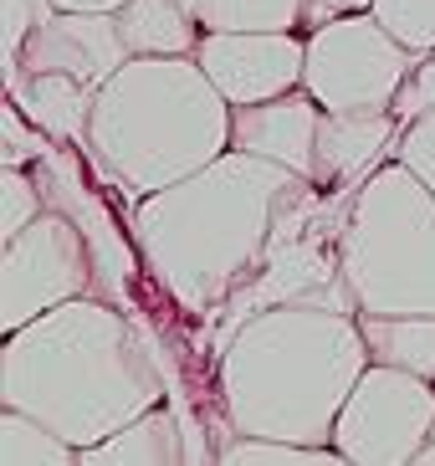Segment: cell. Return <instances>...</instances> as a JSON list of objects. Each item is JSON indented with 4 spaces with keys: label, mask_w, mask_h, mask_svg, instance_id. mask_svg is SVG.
<instances>
[{
    "label": "cell",
    "mask_w": 435,
    "mask_h": 466,
    "mask_svg": "<svg viewBox=\"0 0 435 466\" xmlns=\"http://www.w3.org/2000/svg\"><path fill=\"white\" fill-rule=\"evenodd\" d=\"M400 134H405V124L395 118V108H354V113L323 108L313 179L323 190H359L374 169L395 159Z\"/></svg>",
    "instance_id": "cell-12"
},
{
    "label": "cell",
    "mask_w": 435,
    "mask_h": 466,
    "mask_svg": "<svg viewBox=\"0 0 435 466\" xmlns=\"http://www.w3.org/2000/svg\"><path fill=\"white\" fill-rule=\"evenodd\" d=\"M179 374L159 333L108 298H72L5 333L0 405L36 415L72 446H97L164 405Z\"/></svg>",
    "instance_id": "cell-1"
},
{
    "label": "cell",
    "mask_w": 435,
    "mask_h": 466,
    "mask_svg": "<svg viewBox=\"0 0 435 466\" xmlns=\"http://www.w3.org/2000/svg\"><path fill=\"white\" fill-rule=\"evenodd\" d=\"M369 359L435 380V313H359Z\"/></svg>",
    "instance_id": "cell-16"
},
{
    "label": "cell",
    "mask_w": 435,
    "mask_h": 466,
    "mask_svg": "<svg viewBox=\"0 0 435 466\" xmlns=\"http://www.w3.org/2000/svg\"><path fill=\"white\" fill-rule=\"evenodd\" d=\"M128 42H123L118 11H56L52 21H41L31 31L26 52L5 62V72H67V77H82V83L103 87L113 72L128 62Z\"/></svg>",
    "instance_id": "cell-10"
},
{
    "label": "cell",
    "mask_w": 435,
    "mask_h": 466,
    "mask_svg": "<svg viewBox=\"0 0 435 466\" xmlns=\"http://www.w3.org/2000/svg\"><path fill=\"white\" fill-rule=\"evenodd\" d=\"M339 251L359 313H435V190L410 165L359 185Z\"/></svg>",
    "instance_id": "cell-5"
},
{
    "label": "cell",
    "mask_w": 435,
    "mask_h": 466,
    "mask_svg": "<svg viewBox=\"0 0 435 466\" xmlns=\"http://www.w3.org/2000/svg\"><path fill=\"white\" fill-rule=\"evenodd\" d=\"M128 0H56V11H123Z\"/></svg>",
    "instance_id": "cell-26"
},
{
    "label": "cell",
    "mask_w": 435,
    "mask_h": 466,
    "mask_svg": "<svg viewBox=\"0 0 435 466\" xmlns=\"http://www.w3.org/2000/svg\"><path fill=\"white\" fill-rule=\"evenodd\" d=\"M415 466H435V425H430V441H425L420 456H415Z\"/></svg>",
    "instance_id": "cell-27"
},
{
    "label": "cell",
    "mask_w": 435,
    "mask_h": 466,
    "mask_svg": "<svg viewBox=\"0 0 435 466\" xmlns=\"http://www.w3.org/2000/svg\"><path fill=\"white\" fill-rule=\"evenodd\" d=\"M395 159H400V165H410V169H415V175H420L425 185L435 190V108L420 113V118H415V124L400 134Z\"/></svg>",
    "instance_id": "cell-23"
},
{
    "label": "cell",
    "mask_w": 435,
    "mask_h": 466,
    "mask_svg": "<svg viewBox=\"0 0 435 466\" xmlns=\"http://www.w3.org/2000/svg\"><path fill=\"white\" fill-rule=\"evenodd\" d=\"M123 42L134 56H195L205 26L179 0H128L118 11Z\"/></svg>",
    "instance_id": "cell-15"
},
{
    "label": "cell",
    "mask_w": 435,
    "mask_h": 466,
    "mask_svg": "<svg viewBox=\"0 0 435 466\" xmlns=\"http://www.w3.org/2000/svg\"><path fill=\"white\" fill-rule=\"evenodd\" d=\"M415 62L420 56L410 52L374 11H349V15H333V21L308 31L302 87L328 113L395 108V97L405 93Z\"/></svg>",
    "instance_id": "cell-6"
},
{
    "label": "cell",
    "mask_w": 435,
    "mask_h": 466,
    "mask_svg": "<svg viewBox=\"0 0 435 466\" xmlns=\"http://www.w3.org/2000/svg\"><path fill=\"white\" fill-rule=\"evenodd\" d=\"M82 451L67 436H56L46 420L0 405V466H77Z\"/></svg>",
    "instance_id": "cell-17"
},
{
    "label": "cell",
    "mask_w": 435,
    "mask_h": 466,
    "mask_svg": "<svg viewBox=\"0 0 435 466\" xmlns=\"http://www.w3.org/2000/svg\"><path fill=\"white\" fill-rule=\"evenodd\" d=\"M56 15V0H5V62L26 52L31 31Z\"/></svg>",
    "instance_id": "cell-24"
},
{
    "label": "cell",
    "mask_w": 435,
    "mask_h": 466,
    "mask_svg": "<svg viewBox=\"0 0 435 466\" xmlns=\"http://www.w3.org/2000/svg\"><path fill=\"white\" fill-rule=\"evenodd\" d=\"M369 359L359 313L277 302L236 329L216 364V395L236 436L333 446L339 410Z\"/></svg>",
    "instance_id": "cell-3"
},
{
    "label": "cell",
    "mask_w": 435,
    "mask_h": 466,
    "mask_svg": "<svg viewBox=\"0 0 435 466\" xmlns=\"http://www.w3.org/2000/svg\"><path fill=\"white\" fill-rule=\"evenodd\" d=\"M374 15H379L415 56L435 52V0H374Z\"/></svg>",
    "instance_id": "cell-21"
},
{
    "label": "cell",
    "mask_w": 435,
    "mask_h": 466,
    "mask_svg": "<svg viewBox=\"0 0 435 466\" xmlns=\"http://www.w3.org/2000/svg\"><path fill=\"white\" fill-rule=\"evenodd\" d=\"M175 461H190V446H185L179 410L164 400V405L144 410L138 420H128L123 431H113L108 441L82 446L77 466H175Z\"/></svg>",
    "instance_id": "cell-14"
},
{
    "label": "cell",
    "mask_w": 435,
    "mask_h": 466,
    "mask_svg": "<svg viewBox=\"0 0 435 466\" xmlns=\"http://www.w3.org/2000/svg\"><path fill=\"white\" fill-rule=\"evenodd\" d=\"M0 134H5V165H21V169H31V159H36V154L52 144V134H41V128L31 124L21 108H15L11 97H5V118H0Z\"/></svg>",
    "instance_id": "cell-22"
},
{
    "label": "cell",
    "mask_w": 435,
    "mask_h": 466,
    "mask_svg": "<svg viewBox=\"0 0 435 466\" xmlns=\"http://www.w3.org/2000/svg\"><path fill=\"white\" fill-rule=\"evenodd\" d=\"M179 5H190V11H195V15H200V0H179Z\"/></svg>",
    "instance_id": "cell-28"
},
{
    "label": "cell",
    "mask_w": 435,
    "mask_h": 466,
    "mask_svg": "<svg viewBox=\"0 0 435 466\" xmlns=\"http://www.w3.org/2000/svg\"><path fill=\"white\" fill-rule=\"evenodd\" d=\"M349 11H374V0H308L302 31H313V26H323V21H333V15H349Z\"/></svg>",
    "instance_id": "cell-25"
},
{
    "label": "cell",
    "mask_w": 435,
    "mask_h": 466,
    "mask_svg": "<svg viewBox=\"0 0 435 466\" xmlns=\"http://www.w3.org/2000/svg\"><path fill=\"white\" fill-rule=\"evenodd\" d=\"M87 149L128 190L154 195L231 149V103L195 56H128L97 87Z\"/></svg>",
    "instance_id": "cell-4"
},
{
    "label": "cell",
    "mask_w": 435,
    "mask_h": 466,
    "mask_svg": "<svg viewBox=\"0 0 435 466\" xmlns=\"http://www.w3.org/2000/svg\"><path fill=\"white\" fill-rule=\"evenodd\" d=\"M298 179L302 175L277 159L226 149L190 179L144 195L128 231L138 241L149 288L164 292L185 318L216 329L220 313L267 267L277 210Z\"/></svg>",
    "instance_id": "cell-2"
},
{
    "label": "cell",
    "mask_w": 435,
    "mask_h": 466,
    "mask_svg": "<svg viewBox=\"0 0 435 466\" xmlns=\"http://www.w3.org/2000/svg\"><path fill=\"white\" fill-rule=\"evenodd\" d=\"M5 97L26 113L41 134L62 138V144H87V128H93V103L97 87L67 77V72H5Z\"/></svg>",
    "instance_id": "cell-13"
},
{
    "label": "cell",
    "mask_w": 435,
    "mask_h": 466,
    "mask_svg": "<svg viewBox=\"0 0 435 466\" xmlns=\"http://www.w3.org/2000/svg\"><path fill=\"white\" fill-rule=\"evenodd\" d=\"M205 77L226 93V103H267L298 93L308 67V36L298 31H205L195 46Z\"/></svg>",
    "instance_id": "cell-9"
},
{
    "label": "cell",
    "mask_w": 435,
    "mask_h": 466,
    "mask_svg": "<svg viewBox=\"0 0 435 466\" xmlns=\"http://www.w3.org/2000/svg\"><path fill=\"white\" fill-rule=\"evenodd\" d=\"M41 210H46V195H41L36 175L21 165L0 169V241H15L31 220H41Z\"/></svg>",
    "instance_id": "cell-20"
},
{
    "label": "cell",
    "mask_w": 435,
    "mask_h": 466,
    "mask_svg": "<svg viewBox=\"0 0 435 466\" xmlns=\"http://www.w3.org/2000/svg\"><path fill=\"white\" fill-rule=\"evenodd\" d=\"M318 128H323V103L308 87L267 103H236L231 108V149L277 159L292 175L313 179L318 169Z\"/></svg>",
    "instance_id": "cell-11"
},
{
    "label": "cell",
    "mask_w": 435,
    "mask_h": 466,
    "mask_svg": "<svg viewBox=\"0 0 435 466\" xmlns=\"http://www.w3.org/2000/svg\"><path fill=\"white\" fill-rule=\"evenodd\" d=\"M72 298H97L93 247L67 210L46 206L41 220L5 241L0 257V333L26 329L31 318L52 313Z\"/></svg>",
    "instance_id": "cell-7"
},
{
    "label": "cell",
    "mask_w": 435,
    "mask_h": 466,
    "mask_svg": "<svg viewBox=\"0 0 435 466\" xmlns=\"http://www.w3.org/2000/svg\"><path fill=\"white\" fill-rule=\"evenodd\" d=\"M308 0H200L205 31H302Z\"/></svg>",
    "instance_id": "cell-18"
},
{
    "label": "cell",
    "mask_w": 435,
    "mask_h": 466,
    "mask_svg": "<svg viewBox=\"0 0 435 466\" xmlns=\"http://www.w3.org/2000/svg\"><path fill=\"white\" fill-rule=\"evenodd\" d=\"M220 461L231 466H339V446H302V441L277 436H231L220 446Z\"/></svg>",
    "instance_id": "cell-19"
},
{
    "label": "cell",
    "mask_w": 435,
    "mask_h": 466,
    "mask_svg": "<svg viewBox=\"0 0 435 466\" xmlns=\"http://www.w3.org/2000/svg\"><path fill=\"white\" fill-rule=\"evenodd\" d=\"M430 425L435 380L395 364H369L349 405L339 410L333 446L354 466H415L420 446L430 441Z\"/></svg>",
    "instance_id": "cell-8"
}]
</instances>
